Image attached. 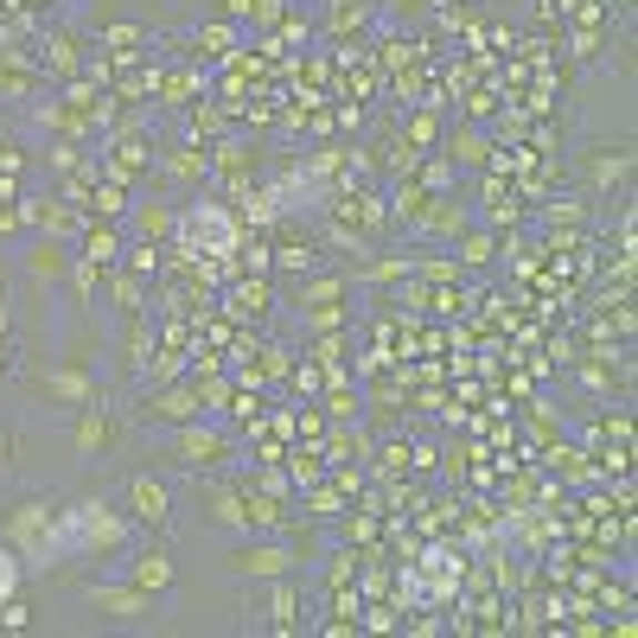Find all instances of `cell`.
Masks as SVG:
<instances>
[{"label":"cell","mask_w":638,"mask_h":638,"mask_svg":"<svg viewBox=\"0 0 638 638\" xmlns=\"http://www.w3.org/2000/svg\"><path fill=\"white\" fill-rule=\"evenodd\" d=\"M179 250L204 255V262H217V255H236L243 243V217H236V204L224 192H192V199H179V230H173Z\"/></svg>","instance_id":"1"},{"label":"cell","mask_w":638,"mask_h":638,"mask_svg":"<svg viewBox=\"0 0 638 638\" xmlns=\"http://www.w3.org/2000/svg\"><path fill=\"white\" fill-rule=\"evenodd\" d=\"M128 517L109 498H77V505L58 510V549H64V561L77 556H115V549H128Z\"/></svg>","instance_id":"2"},{"label":"cell","mask_w":638,"mask_h":638,"mask_svg":"<svg viewBox=\"0 0 638 638\" xmlns=\"http://www.w3.org/2000/svg\"><path fill=\"white\" fill-rule=\"evenodd\" d=\"M0 543H13V549H20L26 575H51V568H64V549H58V510H51L45 498H26V505L7 510Z\"/></svg>","instance_id":"3"},{"label":"cell","mask_w":638,"mask_h":638,"mask_svg":"<svg viewBox=\"0 0 638 638\" xmlns=\"http://www.w3.org/2000/svg\"><path fill=\"white\" fill-rule=\"evenodd\" d=\"M160 454L179 459L185 473H204V466H224V459H236V447H230L224 428H211V422H179L173 434H160Z\"/></svg>","instance_id":"4"},{"label":"cell","mask_w":638,"mask_h":638,"mask_svg":"<svg viewBox=\"0 0 638 638\" xmlns=\"http://www.w3.org/2000/svg\"><path fill=\"white\" fill-rule=\"evenodd\" d=\"M459 581H466V556L459 549H428L422 568H415V581H408V600H422V607H440V600H454Z\"/></svg>","instance_id":"5"},{"label":"cell","mask_w":638,"mask_h":638,"mask_svg":"<svg viewBox=\"0 0 638 638\" xmlns=\"http://www.w3.org/2000/svg\"><path fill=\"white\" fill-rule=\"evenodd\" d=\"M148 428H179V422H199L204 415V389L199 383H179V389H166V383H160V389H148Z\"/></svg>","instance_id":"6"},{"label":"cell","mask_w":638,"mask_h":638,"mask_svg":"<svg viewBox=\"0 0 638 638\" xmlns=\"http://www.w3.org/2000/svg\"><path fill=\"white\" fill-rule=\"evenodd\" d=\"M294 543H262V536H250L236 556H230V568L236 575H250V581H275V575H294Z\"/></svg>","instance_id":"7"},{"label":"cell","mask_w":638,"mask_h":638,"mask_svg":"<svg viewBox=\"0 0 638 638\" xmlns=\"http://www.w3.org/2000/svg\"><path fill=\"white\" fill-rule=\"evenodd\" d=\"M173 230H179V199H166V192L134 199V236L141 243H173Z\"/></svg>","instance_id":"8"},{"label":"cell","mask_w":638,"mask_h":638,"mask_svg":"<svg viewBox=\"0 0 638 638\" xmlns=\"http://www.w3.org/2000/svg\"><path fill=\"white\" fill-rule=\"evenodd\" d=\"M90 607H97L102 612V619H128V626H134V619H148V612H153V600H148V587H134V581H128V587H90Z\"/></svg>","instance_id":"9"},{"label":"cell","mask_w":638,"mask_h":638,"mask_svg":"<svg viewBox=\"0 0 638 638\" xmlns=\"http://www.w3.org/2000/svg\"><path fill=\"white\" fill-rule=\"evenodd\" d=\"M204 510H211V524H224V530H236V536H255L243 485H204Z\"/></svg>","instance_id":"10"},{"label":"cell","mask_w":638,"mask_h":638,"mask_svg":"<svg viewBox=\"0 0 638 638\" xmlns=\"http://www.w3.org/2000/svg\"><path fill=\"white\" fill-rule=\"evenodd\" d=\"M128 505H134V517L153 524V530L173 517V498H166V485L153 479V473H134V479H128Z\"/></svg>","instance_id":"11"},{"label":"cell","mask_w":638,"mask_h":638,"mask_svg":"<svg viewBox=\"0 0 638 638\" xmlns=\"http://www.w3.org/2000/svg\"><path fill=\"white\" fill-rule=\"evenodd\" d=\"M39 383H45L51 396H64V403H97L102 389L97 383H90V371H83V364H51V371H39Z\"/></svg>","instance_id":"12"},{"label":"cell","mask_w":638,"mask_h":638,"mask_svg":"<svg viewBox=\"0 0 638 638\" xmlns=\"http://www.w3.org/2000/svg\"><path fill=\"white\" fill-rule=\"evenodd\" d=\"M294 612H301V587H294V575H275V594H269V607H262V626H269V632H294V626H301Z\"/></svg>","instance_id":"13"},{"label":"cell","mask_w":638,"mask_h":638,"mask_svg":"<svg viewBox=\"0 0 638 638\" xmlns=\"http://www.w3.org/2000/svg\"><path fill=\"white\" fill-rule=\"evenodd\" d=\"M128 581L148 587V594H166V587L179 581V568H173V556H166V549H141V556H134V568H128Z\"/></svg>","instance_id":"14"},{"label":"cell","mask_w":638,"mask_h":638,"mask_svg":"<svg viewBox=\"0 0 638 638\" xmlns=\"http://www.w3.org/2000/svg\"><path fill=\"white\" fill-rule=\"evenodd\" d=\"M440 153H447L454 166H473V173H479L485 160H492V141H485L479 128H447V141H440Z\"/></svg>","instance_id":"15"},{"label":"cell","mask_w":638,"mask_h":638,"mask_svg":"<svg viewBox=\"0 0 638 638\" xmlns=\"http://www.w3.org/2000/svg\"><path fill=\"white\" fill-rule=\"evenodd\" d=\"M109 434H115V428H109V408H102V396L77 408V454H83V459L102 454V447H109Z\"/></svg>","instance_id":"16"},{"label":"cell","mask_w":638,"mask_h":638,"mask_svg":"<svg viewBox=\"0 0 638 638\" xmlns=\"http://www.w3.org/2000/svg\"><path fill=\"white\" fill-rule=\"evenodd\" d=\"M26 269H32V281L45 287V281L71 275V255H64V243H51V236H39L32 250H26Z\"/></svg>","instance_id":"17"},{"label":"cell","mask_w":638,"mask_h":638,"mask_svg":"<svg viewBox=\"0 0 638 638\" xmlns=\"http://www.w3.org/2000/svg\"><path fill=\"white\" fill-rule=\"evenodd\" d=\"M454 243H459V269H485V262L498 255V236H492V230H473V224L459 230Z\"/></svg>","instance_id":"18"},{"label":"cell","mask_w":638,"mask_h":638,"mask_svg":"<svg viewBox=\"0 0 638 638\" xmlns=\"http://www.w3.org/2000/svg\"><path fill=\"white\" fill-rule=\"evenodd\" d=\"M352 294V275H313L301 281V306H338Z\"/></svg>","instance_id":"19"},{"label":"cell","mask_w":638,"mask_h":638,"mask_svg":"<svg viewBox=\"0 0 638 638\" xmlns=\"http://www.w3.org/2000/svg\"><path fill=\"white\" fill-rule=\"evenodd\" d=\"M148 275H134V269H122L115 275V306H122V320H134V313H148Z\"/></svg>","instance_id":"20"},{"label":"cell","mask_w":638,"mask_h":638,"mask_svg":"<svg viewBox=\"0 0 638 638\" xmlns=\"http://www.w3.org/2000/svg\"><path fill=\"white\" fill-rule=\"evenodd\" d=\"M83 255H90L97 269H115V255H128V250H122V236L109 230V217H102V230H83Z\"/></svg>","instance_id":"21"},{"label":"cell","mask_w":638,"mask_h":638,"mask_svg":"<svg viewBox=\"0 0 638 638\" xmlns=\"http://www.w3.org/2000/svg\"><path fill=\"white\" fill-rule=\"evenodd\" d=\"M230 313H236V320H262V313H269V281H236Z\"/></svg>","instance_id":"22"},{"label":"cell","mask_w":638,"mask_h":638,"mask_svg":"<svg viewBox=\"0 0 638 638\" xmlns=\"http://www.w3.org/2000/svg\"><path fill=\"white\" fill-rule=\"evenodd\" d=\"M275 262H281V269H294V275H313V269H320V250H313V236H306V243H294V236H281Z\"/></svg>","instance_id":"23"},{"label":"cell","mask_w":638,"mask_h":638,"mask_svg":"<svg viewBox=\"0 0 638 638\" xmlns=\"http://www.w3.org/2000/svg\"><path fill=\"white\" fill-rule=\"evenodd\" d=\"M20 587H26V561H20L13 543H0V600H13Z\"/></svg>","instance_id":"24"},{"label":"cell","mask_w":638,"mask_h":638,"mask_svg":"<svg viewBox=\"0 0 638 638\" xmlns=\"http://www.w3.org/2000/svg\"><path fill=\"white\" fill-rule=\"evenodd\" d=\"M192 45H199L204 58H230V45H236V26H199V32H192Z\"/></svg>","instance_id":"25"},{"label":"cell","mask_w":638,"mask_h":638,"mask_svg":"<svg viewBox=\"0 0 638 638\" xmlns=\"http://www.w3.org/2000/svg\"><path fill=\"white\" fill-rule=\"evenodd\" d=\"M97 262L90 255H71V294H77V306H90V294H97Z\"/></svg>","instance_id":"26"},{"label":"cell","mask_w":638,"mask_h":638,"mask_svg":"<svg viewBox=\"0 0 638 638\" xmlns=\"http://www.w3.org/2000/svg\"><path fill=\"white\" fill-rule=\"evenodd\" d=\"M306 332H338L345 326V306H301Z\"/></svg>","instance_id":"27"},{"label":"cell","mask_w":638,"mask_h":638,"mask_svg":"<svg viewBox=\"0 0 638 638\" xmlns=\"http://www.w3.org/2000/svg\"><path fill=\"white\" fill-rule=\"evenodd\" d=\"M128 269H134V275H160V243H134V250H128Z\"/></svg>","instance_id":"28"},{"label":"cell","mask_w":638,"mask_h":638,"mask_svg":"<svg viewBox=\"0 0 638 638\" xmlns=\"http://www.w3.org/2000/svg\"><path fill=\"white\" fill-rule=\"evenodd\" d=\"M0 626H7V632H26V626H32V607H26L20 594H13V600H0Z\"/></svg>","instance_id":"29"},{"label":"cell","mask_w":638,"mask_h":638,"mask_svg":"<svg viewBox=\"0 0 638 638\" xmlns=\"http://www.w3.org/2000/svg\"><path fill=\"white\" fill-rule=\"evenodd\" d=\"M0 166H7V173L20 166V153H13V141H7V122H0Z\"/></svg>","instance_id":"30"},{"label":"cell","mask_w":638,"mask_h":638,"mask_svg":"<svg viewBox=\"0 0 638 638\" xmlns=\"http://www.w3.org/2000/svg\"><path fill=\"white\" fill-rule=\"evenodd\" d=\"M32 7H39V0H32Z\"/></svg>","instance_id":"31"}]
</instances>
